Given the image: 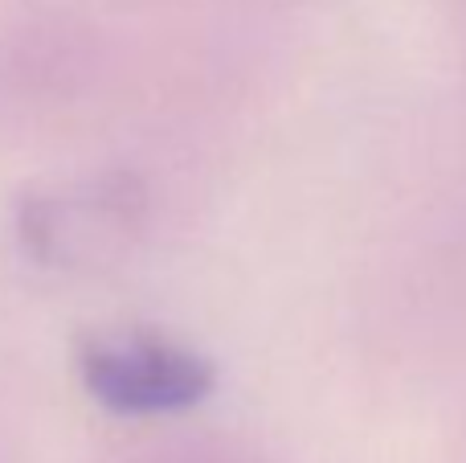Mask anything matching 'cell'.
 <instances>
[{"mask_svg": "<svg viewBox=\"0 0 466 463\" xmlns=\"http://www.w3.org/2000/svg\"><path fill=\"white\" fill-rule=\"evenodd\" d=\"M82 382L103 406L119 415L193 406L209 394L213 377L201 357L160 341L90 345L82 353Z\"/></svg>", "mask_w": 466, "mask_h": 463, "instance_id": "1", "label": "cell"}]
</instances>
